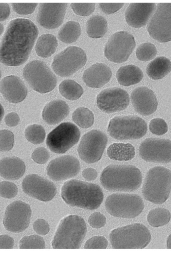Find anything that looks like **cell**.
<instances>
[{"label":"cell","instance_id":"1","mask_svg":"<svg viewBox=\"0 0 171 253\" xmlns=\"http://www.w3.org/2000/svg\"><path fill=\"white\" fill-rule=\"evenodd\" d=\"M38 34L37 27L30 20L17 18L11 21L0 43V62L9 66L25 63Z\"/></svg>","mask_w":171,"mask_h":253},{"label":"cell","instance_id":"2","mask_svg":"<svg viewBox=\"0 0 171 253\" xmlns=\"http://www.w3.org/2000/svg\"><path fill=\"white\" fill-rule=\"evenodd\" d=\"M61 196L67 204L89 210L97 209L104 200L99 186L77 179L70 180L63 185Z\"/></svg>","mask_w":171,"mask_h":253},{"label":"cell","instance_id":"3","mask_svg":"<svg viewBox=\"0 0 171 253\" xmlns=\"http://www.w3.org/2000/svg\"><path fill=\"white\" fill-rule=\"evenodd\" d=\"M100 182L111 192H133L138 189L142 182V174L133 166L112 165L102 171Z\"/></svg>","mask_w":171,"mask_h":253},{"label":"cell","instance_id":"4","mask_svg":"<svg viewBox=\"0 0 171 253\" xmlns=\"http://www.w3.org/2000/svg\"><path fill=\"white\" fill-rule=\"evenodd\" d=\"M87 226L81 216H67L60 223L52 242L54 249H78L86 235Z\"/></svg>","mask_w":171,"mask_h":253},{"label":"cell","instance_id":"5","mask_svg":"<svg viewBox=\"0 0 171 253\" xmlns=\"http://www.w3.org/2000/svg\"><path fill=\"white\" fill-rule=\"evenodd\" d=\"M171 190V171L162 167L151 169L142 189L145 199L155 204H162L168 199Z\"/></svg>","mask_w":171,"mask_h":253},{"label":"cell","instance_id":"6","mask_svg":"<svg viewBox=\"0 0 171 253\" xmlns=\"http://www.w3.org/2000/svg\"><path fill=\"white\" fill-rule=\"evenodd\" d=\"M110 240L115 249H142L151 240L148 228L141 224H134L113 230Z\"/></svg>","mask_w":171,"mask_h":253},{"label":"cell","instance_id":"7","mask_svg":"<svg viewBox=\"0 0 171 253\" xmlns=\"http://www.w3.org/2000/svg\"><path fill=\"white\" fill-rule=\"evenodd\" d=\"M145 205L141 197L137 195L115 194L105 202L107 211L116 218L133 219L140 215Z\"/></svg>","mask_w":171,"mask_h":253},{"label":"cell","instance_id":"8","mask_svg":"<svg viewBox=\"0 0 171 253\" xmlns=\"http://www.w3.org/2000/svg\"><path fill=\"white\" fill-rule=\"evenodd\" d=\"M23 77L34 90L40 93L51 92L57 85L56 76L42 61L34 60L27 64L23 70Z\"/></svg>","mask_w":171,"mask_h":253},{"label":"cell","instance_id":"9","mask_svg":"<svg viewBox=\"0 0 171 253\" xmlns=\"http://www.w3.org/2000/svg\"><path fill=\"white\" fill-rule=\"evenodd\" d=\"M147 131L145 121L136 116L116 117L111 120L108 128L110 136L119 140L139 139Z\"/></svg>","mask_w":171,"mask_h":253},{"label":"cell","instance_id":"10","mask_svg":"<svg viewBox=\"0 0 171 253\" xmlns=\"http://www.w3.org/2000/svg\"><path fill=\"white\" fill-rule=\"evenodd\" d=\"M80 134V130L73 124L62 123L48 135L47 146L54 153L65 154L78 142Z\"/></svg>","mask_w":171,"mask_h":253},{"label":"cell","instance_id":"11","mask_svg":"<svg viewBox=\"0 0 171 253\" xmlns=\"http://www.w3.org/2000/svg\"><path fill=\"white\" fill-rule=\"evenodd\" d=\"M87 55L80 48L71 46L57 55L52 64L55 73L61 77H70L83 68Z\"/></svg>","mask_w":171,"mask_h":253},{"label":"cell","instance_id":"12","mask_svg":"<svg viewBox=\"0 0 171 253\" xmlns=\"http://www.w3.org/2000/svg\"><path fill=\"white\" fill-rule=\"evenodd\" d=\"M108 143V137L100 130H93L81 139L78 149L80 159L87 164H93L101 160Z\"/></svg>","mask_w":171,"mask_h":253},{"label":"cell","instance_id":"13","mask_svg":"<svg viewBox=\"0 0 171 253\" xmlns=\"http://www.w3.org/2000/svg\"><path fill=\"white\" fill-rule=\"evenodd\" d=\"M136 47L134 36L126 31L113 34L106 45L104 54L110 61L121 63L126 61Z\"/></svg>","mask_w":171,"mask_h":253},{"label":"cell","instance_id":"14","mask_svg":"<svg viewBox=\"0 0 171 253\" xmlns=\"http://www.w3.org/2000/svg\"><path fill=\"white\" fill-rule=\"evenodd\" d=\"M147 29L151 37L157 42H171V3L158 4Z\"/></svg>","mask_w":171,"mask_h":253},{"label":"cell","instance_id":"15","mask_svg":"<svg viewBox=\"0 0 171 253\" xmlns=\"http://www.w3.org/2000/svg\"><path fill=\"white\" fill-rule=\"evenodd\" d=\"M32 215L30 206L21 201L10 204L6 208L3 224L8 231L21 233L29 226Z\"/></svg>","mask_w":171,"mask_h":253},{"label":"cell","instance_id":"16","mask_svg":"<svg viewBox=\"0 0 171 253\" xmlns=\"http://www.w3.org/2000/svg\"><path fill=\"white\" fill-rule=\"evenodd\" d=\"M140 157L147 162L167 164L171 162V140L150 138L139 148Z\"/></svg>","mask_w":171,"mask_h":253},{"label":"cell","instance_id":"17","mask_svg":"<svg viewBox=\"0 0 171 253\" xmlns=\"http://www.w3.org/2000/svg\"><path fill=\"white\" fill-rule=\"evenodd\" d=\"M24 192L30 197L43 202L51 201L57 194L55 184L37 174H29L22 183Z\"/></svg>","mask_w":171,"mask_h":253},{"label":"cell","instance_id":"18","mask_svg":"<svg viewBox=\"0 0 171 253\" xmlns=\"http://www.w3.org/2000/svg\"><path fill=\"white\" fill-rule=\"evenodd\" d=\"M129 95L120 88H108L102 91L97 97L99 109L106 114L124 111L129 106Z\"/></svg>","mask_w":171,"mask_h":253},{"label":"cell","instance_id":"19","mask_svg":"<svg viewBox=\"0 0 171 253\" xmlns=\"http://www.w3.org/2000/svg\"><path fill=\"white\" fill-rule=\"evenodd\" d=\"M81 169L78 160L72 156L57 158L49 164L47 172L54 181H61L76 176Z\"/></svg>","mask_w":171,"mask_h":253},{"label":"cell","instance_id":"20","mask_svg":"<svg viewBox=\"0 0 171 253\" xmlns=\"http://www.w3.org/2000/svg\"><path fill=\"white\" fill-rule=\"evenodd\" d=\"M67 4L42 3L40 5L37 21L42 27L47 29H54L63 22Z\"/></svg>","mask_w":171,"mask_h":253},{"label":"cell","instance_id":"21","mask_svg":"<svg viewBox=\"0 0 171 253\" xmlns=\"http://www.w3.org/2000/svg\"><path fill=\"white\" fill-rule=\"evenodd\" d=\"M131 99L135 111L141 115L150 116L157 109V97L154 92L146 87H140L134 90Z\"/></svg>","mask_w":171,"mask_h":253},{"label":"cell","instance_id":"22","mask_svg":"<svg viewBox=\"0 0 171 253\" xmlns=\"http://www.w3.org/2000/svg\"><path fill=\"white\" fill-rule=\"evenodd\" d=\"M154 3H132L127 8L125 17L128 24L135 28L145 26L154 11Z\"/></svg>","mask_w":171,"mask_h":253},{"label":"cell","instance_id":"23","mask_svg":"<svg viewBox=\"0 0 171 253\" xmlns=\"http://www.w3.org/2000/svg\"><path fill=\"white\" fill-rule=\"evenodd\" d=\"M0 91L6 100L13 103L23 101L27 95V89L22 81L16 76H8L0 83Z\"/></svg>","mask_w":171,"mask_h":253},{"label":"cell","instance_id":"24","mask_svg":"<svg viewBox=\"0 0 171 253\" xmlns=\"http://www.w3.org/2000/svg\"><path fill=\"white\" fill-rule=\"evenodd\" d=\"M112 76L109 67L104 64L96 63L84 72L83 81L91 88H101L109 83Z\"/></svg>","mask_w":171,"mask_h":253},{"label":"cell","instance_id":"25","mask_svg":"<svg viewBox=\"0 0 171 253\" xmlns=\"http://www.w3.org/2000/svg\"><path fill=\"white\" fill-rule=\"evenodd\" d=\"M70 112V108L65 101L55 100L47 104L42 112L44 121L49 125H56L63 121Z\"/></svg>","mask_w":171,"mask_h":253},{"label":"cell","instance_id":"26","mask_svg":"<svg viewBox=\"0 0 171 253\" xmlns=\"http://www.w3.org/2000/svg\"><path fill=\"white\" fill-rule=\"evenodd\" d=\"M25 170V163L18 158H6L0 161V175L6 179H19Z\"/></svg>","mask_w":171,"mask_h":253},{"label":"cell","instance_id":"27","mask_svg":"<svg viewBox=\"0 0 171 253\" xmlns=\"http://www.w3.org/2000/svg\"><path fill=\"white\" fill-rule=\"evenodd\" d=\"M116 77L121 85L129 86L139 83L143 78V74L138 67L129 65L120 68L117 72Z\"/></svg>","mask_w":171,"mask_h":253},{"label":"cell","instance_id":"28","mask_svg":"<svg viewBox=\"0 0 171 253\" xmlns=\"http://www.w3.org/2000/svg\"><path fill=\"white\" fill-rule=\"evenodd\" d=\"M146 71L152 80L162 79L170 73L171 61L165 57H157L148 64Z\"/></svg>","mask_w":171,"mask_h":253},{"label":"cell","instance_id":"29","mask_svg":"<svg viewBox=\"0 0 171 253\" xmlns=\"http://www.w3.org/2000/svg\"><path fill=\"white\" fill-rule=\"evenodd\" d=\"M107 155L113 160L128 161L135 157V148L130 143H115L108 148Z\"/></svg>","mask_w":171,"mask_h":253},{"label":"cell","instance_id":"30","mask_svg":"<svg viewBox=\"0 0 171 253\" xmlns=\"http://www.w3.org/2000/svg\"><path fill=\"white\" fill-rule=\"evenodd\" d=\"M58 44L56 38L52 34H43L38 40L35 51L38 56L48 58L56 51Z\"/></svg>","mask_w":171,"mask_h":253},{"label":"cell","instance_id":"31","mask_svg":"<svg viewBox=\"0 0 171 253\" xmlns=\"http://www.w3.org/2000/svg\"><path fill=\"white\" fill-rule=\"evenodd\" d=\"M108 30V22L103 17L96 15L90 18L86 24V32L92 39H100Z\"/></svg>","mask_w":171,"mask_h":253},{"label":"cell","instance_id":"32","mask_svg":"<svg viewBox=\"0 0 171 253\" xmlns=\"http://www.w3.org/2000/svg\"><path fill=\"white\" fill-rule=\"evenodd\" d=\"M81 28L79 23L71 21L67 22L58 33L59 40L67 44L75 42L80 38Z\"/></svg>","mask_w":171,"mask_h":253},{"label":"cell","instance_id":"33","mask_svg":"<svg viewBox=\"0 0 171 253\" xmlns=\"http://www.w3.org/2000/svg\"><path fill=\"white\" fill-rule=\"evenodd\" d=\"M61 94L66 99L76 100L79 99L84 93L82 87L73 80H65L59 85Z\"/></svg>","mask_w":171,"mask_h":253},{"label":"cell","instance_id":"34","mask_svg":"<svg viewBox=\"0 0 171 253\" xmlns=\"http://www.w3.org/2000/svg\"><path fill=\"white\" fill-rule=\"evenodd\" d=\"M171 219L170 211L164 208H158L152 210L149 213L147 220L149 225L153 227H160L167 224Z\"/></svg>","mask_w":171,"mask_h":253},{"label":"cell","instance_id":"35","mask_svg":"<svg viewBox=\"0 0 171 253\" xmlns=\"http://www.w3.org/2000/svg\"><path fill=\"white\" fill-rule=\"evenodd\" d=\"M74 122L83 128H88L94 123V116L93 113L85 107H79L75 111L72 115Z\"/></svg>","mask_w":171,"mask_h":253},{"label":"cell","instance_id":"36","mask_svg":"<svg viewBox=\"0 0 171 253\" xmlns=\"http://www.w3.org/2000/svg\"><path fill=\"white\" fill-rule=\"evenodd\" d=\"M26 139L34 144L43 143L46 137V131L40 125H33L26 128L25 131Z\"/></svg>","mask_w":171,"mask_h":253},{"label":"cell","instance_id":"37","mask_svg":"<svg viewBox=\"0 0 171 253\" xmlns=\"http://www.w3.org/2000/svg\"><path fill=\"white\" fill-rule=\"evenodd\" d=\"M45 246L44 239L38 235L26 236L20 241L21 249H44Z\"/></svg>","mask_w":171,"mask_h":253},{"label":"cell","instance_id":"38","mask_svg":"<svg viewBox=\"0 0 171 253\" xmlns=\"http://www.w3.org/2000/svg\"><path fill=\"white\" fill-rule=\"evenodd\" d=\"M157 54V49L156 46L151 43H143L136 50L137 57L144 62L153 59Z\"/></svg>","mask_w":171,"mask_h":253},{"label":"cell","instance_id":"39","mask_svg":"<svg viewBox=\"0 0 171 253\" xmlns=\"http://www.w3.org/2000/svg\"><path fill=\"white\" fill-rule=\"evenodd\" d=\"M14 135L8 130H0V151L8 152L13 147Z\"/></svg>","mask_w":171,"mask_h":253},{"label":"cell","instance_id":"40","mask_svg":"<svg viewBox=\"0 0 171 253\" xmlns=\"http://www.w3.org/2000/svg\"><path fill=\"white\" fill-rule=\"evenodd\" d=\"M18 192L17 186L14 183L4 181L0 183V196L5 199L15 198Z\"/></svg>","mask_w":171,"mask_h":253},{"label":"cell","instance_id":"41","mask_svg":"<svg viewBox=\"0 0 171 253\" xmlns=\"http://www.w3.org/2000/svg\"><path fill=\"white\" fill-rule=\"evenodd\" d=\"M71 7L75 14L81 16H88L92 14L95 9V4L72 3Z\"/></svg>","mask_w":171,"mask_h":253},{"label":"cell","instance_id":"42","mask_svg":"<svg viewBox=\"0 0 171 253\" xmlns=\"http://www.w3.org/2000/svg\"><path fill=\"white\" fill-rule=\"evenodd\" d=\"M108 245L107 239L103 236H95L88 240L84 245L86 249H106Z\"/></svg>","mask_w":171,"mask_h":253},{"label":"cell","instance_id":"43","mask_svg":"<svg viewBox=\"0 0 171 253\" xmlns=\"http://www.w3.org/2000/svg\"><path fill=\"white\" fill-rule=\"evenodd\" d=\"M150 131L156 135H162L168 131V126L164 120L162 119H155L149 124Z\"/></svg>","mask_w":171,"mask_h":253},{"label":"cell","instance_id":"44","mask_svg":"<svg viewBox=\"0 0 171 253\" xmlns=\"http://www.w3.org/2000/svg\"><path fill=\"white\" fill-rule=\"evenodd\" d=\"M88 222L92 228L100 229L105 226L106 224V218L103 214L95 212L90 216Z\"/></svg>","mask_w":171,"mask_h":253},{"label":"cell","instance_id":"45","mask_svg":"<svg viewBox=\"0 0 171 253\" xmlns=\"http://www.w3.org/2000/svg\"><path fill=\"white\" fill-rule=\"evenodd\" d=\"M31 157L33 161L36 163L44 164L49 161L50 155L46 149L40 147L34 151Z\"/></svg>","mask_w":171,"mask_h":253},{"label":"cell","instance_id":"46","mask_svg":"<svg viewBox=\"0 0 171 253\" xmlns=\"http://www.w3.org/2000/svg\"><path fill=\"white\" fill-rule=\"evenodd\" d=\"M37 5L36 3H13L12 7L17 13L27 15L33 13Z\"/></svg>","mask_w":171,"mask_h":253},{"label":"cell","instance_id":"47","mask_svg":"<svg viewBox=\"0 0 171 253\" xmlns=\"http://www.w3.org/2000/svg\"><path fill=\"white\" fill-rule=\"evenodd\" d=\"M33 229L39 235L45 236L50 231L48 223L43 219H38L33 224Z\"/></svg>","mask_w":171,"mask_h":253},{"label":"cell","instance_id":"48","mask_svg":"<svg viewBox=\"0 0 171 253\" xmlns=\"http://www.w3.org/2000/svg\"><path fill=\"white\" fill-rule=\"evenodd\" d=\"M124 5L123 3H100L99 6L103 12L109 15L117 12Z\"/></svg>","mask_w":171,"mask_h":253},{"label":"cell","instance_id":"49","mask_svg":"<svg viewBox=\"0 0 171 253\" xmlns=\"http://www.w3.org/2000/svg\"><path fill=\"white\" fill-rule=\"evenodd\" d=\"M14 246V239L8 235L0 236V249H11Z\"/></svg>","mask_w":171,"mask_h":253},{"label":"cell","instance_id":"50","mask_svg":"<svg viewBox=\"0 0 171 253\" xmlns=\"http://www.w3.org/2000/svg\"><path fill=\"white\" fill-rule=\"evenodd\" d=\"M5 122L8 126L14 127L19 124L20 118L16 113H11L6 116Z\"/></svg>","mask_w":171,"mask_h":253},{"label":"cell","instance_id":"51","mask_svg":"<svg viewBox=\"0 0 171 253\" xmlns=\"http://www.w3.org/2000/svg\"><path fill=\"white\" fill-rule=\"evenodd\" d=\"M83 176L88 181L95 180L98 176L97 170L93 168H87L82 172Z\"/></svg>","mask_w":171,"mask_h":253},{"label":"cell","instance_id":"52","mask_svg":"<svg viewBox=\"0 0 171 253\" xmlns=\"http://www.w3.org/2000/svg\"><path fill=\"white\" fill-rule=\"evenodd\" d=\"M10 14V8L8 4L0 3V21L8 19Z\"/></svg>","mask_w":171,"mask_h":253},{"label":"cell","instance_id":"53","mask_svg":"<svg viewBox=\"0 0 171 253\" xmlns=\"http://www.w3.org/2000/svg\"><path fill=\"white\" fill-rule=\"evenodd\" d=\"M4 109L3 106L0 104V123H1L4 115Z\"/></svg>","mask_w":171,"mask_h":253},{"label":"cell","instance_id":"54","mask_svg":"<svg viewBox=\"0 0 171 253\" xmlns=\"http://www.w3.org/2000/svg\"><path fill=\"white\" fill-rule=\"evenodd\" d=\"M167 248L171 249V234L169 236L167 240Z\"/></svg>","mask_w":171,"mask_h":253},{"label":"cell","instance_id":"55","mask_svg":"<svg viewBox=\"0 0 171 253\" xmlns=\"http://www.w3.org/2000/svg\"><path fill=\"white\" fill-rule=\"evenodd\" d=\"M4 29V28L3 25L1 23H0V36H1L3 33Z\"/></svg>","mask_w":171,"mask_h":253},{"label":"cell","instance_id":"56","mask_svg":"<svg viewBox=\"0 0 171 253\" xmlns=\"http://www.w3.org/2000/svg\"><path fill=\"white\" fill-rule=\"evenodd\" d=\"M1 71H0V79H1Z\"/></svg>","mask_w":171,"mask_h":253}]
</instances>
